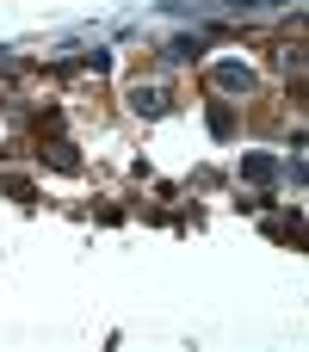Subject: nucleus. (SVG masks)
I'll return each mask as SVG.
<instances>
[{
    "label": "nucleus",
    "instance_id": "f257e3e1",
    "mask_svg": "<svg viewBox=\"0 0 309 352\" xmlns=\"http://www.w3.org/2000/svg\"><path fill=\"white\" fill-rule=\"evenodd\" d=\"M242 173H248V179H273V161H266V155H248Z\"/></svg>",
    "mask_w": 309,
    "mask_h": 352
}]
</instances>
